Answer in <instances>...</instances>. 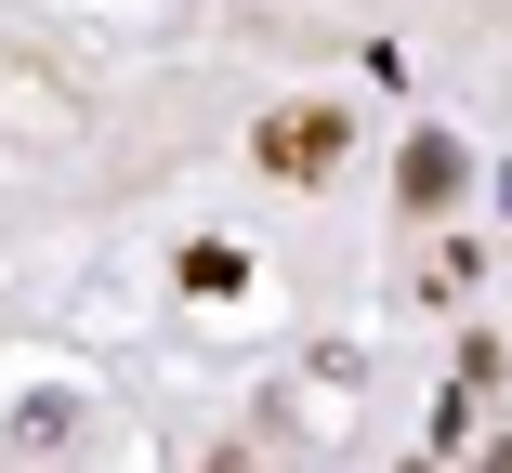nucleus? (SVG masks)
I'll return each mask as SVG.
<instances>
[{"label":"nucleus","instance_id":"1","mask_svg":"<svg viewBox=\"0 0 512 473\" xmlns=\"http://www.w3.org/2000/svg\"><path fill=\"white\" fill-rule=\"evenodd\" d=\"M263 145H276V171H316V145H329V119H276Z\"/></svg>","mask_w":512,"mask_h":473}]
</instances>
